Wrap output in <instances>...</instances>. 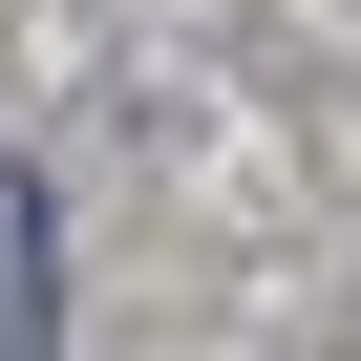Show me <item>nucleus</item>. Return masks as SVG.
<instances>
[{"instance_id": "nucleus-1", "label": "nucleus", "mask_w": 361, "mask_h": 361, "mask_svg": "<svg viewBox=\"0 0 361 361\" xmlns=\"http://www.w3.org/2000/svg\"><path fill=\"white\" fill-rule=\"evenodd\" d=\"M0 361H64V234H43L22 149H0Z\"/></svg>"}]
</instances>
